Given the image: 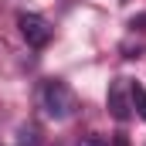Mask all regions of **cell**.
Returning <instances> with one entry per match:
<instances>
[{
    "mask_svg": "<svg viewBox=\"0 0 146 146\" xmlns=\"http://www.w3.org/2000/svg\"><path fill=\"white\" fill-rule=\"evenodd\" d=\"M75 92L65 85V82H58V78H51V82H44V88H41V109L48 112L51 119H68L75 112Z\"/></svg>",
    "mask_w": 146,
    "mask_h": 146,
    "instance_id": "6da1fadb",
    "label": "cell"
},
{
    "mask_svg": "<svg viewBox=\"0 0 146 146\" xmlns=\"http://www.w3.org/2000/svg\"><path fill=\"white\" fill-rule=\"evenodd\" d=\"M17 27H21V37L31 44V48H44L48 41H51V24L41 17V14H21L17 17Z\"/></svg>",
    "mask_w": 146,
    "mask_h": 146,
    "instance_id": "7a4b0ae2",
    "label": "cell"
},
{
    "mask_svg": "<svg viewBox=\"0 0 146 146\" xmlns=\"http://www.w3.org/2000/svg\"><path fill=\"white\" fill-rule=\"evenodd\" d=\"M106 106H109V112L119 119V122H126V119L133 115V102H129V85H126V78H115V82L109 85Z\"/></svg>",
    "mask_w": 146,
    "mask_h": 146,
    "instance_id": "3957f363",
    "label": "cell"
},
{
    "mask_svg": "<svg viewBox=\"0 0 146 146\" xmlns=\"http://www.w3.org/2000/svg\"><path fill=\"white\" fill-rule=\"evenodd\" d=\"M129 102H133L136 115L146 122V85L143 82H133V85H129Z\"/></svg>",
    "mask_w": 146,
    "mask_h": 146,
    "instance_id": "277c9868",
    "label": "cell"
},
{
    "mask_svg": "<svg viewBox=\"0 0 146 146\" xmlns=\"http://www.w3.org/2000/svg\"><path fill=\"white\" fill-rule=\"evenodd\" d=\"M17 146H41V139H37V133L31 126H24V129L17 133Z\"/></svg>",
    "mask_w": 146,
    "mask_h": 146,
    "instance_id": "5b68a950",
    "label": "cell"
},
{
    "mask_svg": "<svg viewBox=\"0 0 146 146\" xmlns=\"http://www.w3.org/2000/svg\"><path fill=\"white\" fill-rule=\"evenodd\" d=\"M78 146H112V139H109V136H102V133H92V136H85Z\"/></svg>",
    "mask_w": 146,
    "mask_h": 146,
    "instance_id": "8992f818",
    "label": "cell"
},
{
    "mask_svg": "<svg viewBox=\"0 0 146 146\" xmlns=\"http://www.w3.org/2000/svg\"><path fill=\"white\" fill-rule=\"evenodd\" d=\"M129 27H139V31H146V14H136V17L129 21Z\"/></svg>",
    "mask_w": 146,
    "mask_h": 146,
    "instance_id": "52a82bcc",
    "label": "cell"
}]
</instances>
